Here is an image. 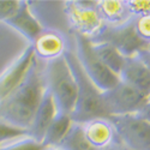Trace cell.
Instances as JSON below:
<instances>
[{
	"mask_svg": "<svg viewBox=\"0 0 150 150\" xmlns=\"http://www.w3.org/2000/svg\"><path fill=\"white\" fill-rule=\"evenodd\" d=\"M45 93L43 72L35 59L31 69L18 88L0 102V119L29 131Z\"/></svg>",
	"mask_w": 150,
	"mask_h": 150,
	"instance_id": "obj_1",
	"label": "cell"
},
{
	"mask_svg": "<svg viewBox=\"0 0 150 150\" xmlns=\"http://www.w3.org/2000/svg\"><path fill=\"white\" fill-rule=\"evenodd\" d=\"M64 57L77 83V102L71 114L72 121L84 124L96 118H109L103 101V93L86 77L74 52L66 49Z\"/></svg>",
	"mask_w": 150,
	"mask_h": 150,
	"instance_id": "obj_2",
	"label": "cell"
},
{
	"mask_svg": "<svg viewBox=\"0 0 150 150\" xmlns=\"http://www.w3.org/2000/svg\"><path fill=\"white\" fill-rule=\"evenodd\" d=\"M42 72L46 90L52 95L58 112L71 115L77 102V83L65 57L47 61Z\"/></svg>",
	"mask_w": 150,
	"mask_h": 150,
	"instance_id": "obj_3",
	"label": "cell"
},
{
	"mask_svg": "<svg viewBox=\"0 0 150 150\" xmlns=\"http://www.w3.org/2000/svg\"><path fill=\"white\" fill-rule=\"evenodd\" d=\"M74 35V41H76V51H73L77 57V60L84 73L86 74L91 83L96 86L100 91H107L120 82V78L112 72L108 67L103 65V62L100 60L93 51L91 43L88 39Z\"/></svg>",
	"mask_w": 150,
	"mask_h": 150,
	"instance_id": "obj_4",
	"label": "cell"
},
{
	"mask_svg": "<svg viewBox=\"0 0 150 150\" xmlns=\"http://www.w3.org/2000/svg\"><path fill=\"white\" fill-rule=\"evenodd\" d=\"M90 42H108L115 47L119 53L125 58L137 57L141 52L149 49L150 43L143 41L138 36L134 28V17H131L126 22L109 25L105 24L103 29L95 36Z\"/></svg>",
	"mask_w": 150,
	"mask_h": 150,
	"instance_id": "obj_5",
	"label": "cell"
},
{
	"mask_svg": "<svg viewBox=\"0 0 150 150\" xmlns=\"http://www.w3.org/2000/svg\"><path fill=\"white\" fill-rule=\"evenodd\" d=\"M96 1H65L64 12L73 34L93 40L105 27L100 17Z\"/></svg>",
	"mask_w": 150,
	"mask_h": 150,
	"instance_id": "obj_6",
	"label": "cell"
},
{
	"mask_svg": "<svg viewBox=\"0 0 150 150\" xmlns=\"http://www.w3.org/2000/svg\"><path fill=\"white\" fill-rule=\"evenodd\" d=\"M118 142L130 150H150V124L138 114L109 117Z\"/></svg>",
	"mask_w": 150,
	"mask_h": 150,
	"instance_id": "obj_7",
	"label": "cell"
},
{
	"mask_svg": "<svg viewBox=\"0 0 150 150\" xmlns=\"http://www.w3.org/2000/svg\"><path fill=\"white\" fill-rule=\"evenodd\" d=\"M103 101L108 117H115L138 114L149 97L120 81L114 88L103 93Z\"/></svg>",
	"mask_w": 150,
	"mask_h": 150,
	"instance_id": "obj_8",
	"label": "cell"
},
{
	"mask_svg": "<svg viewBox=\"0 0 150 150\" xmlns=\"http://www.w3.org/2000/svg\"><path fill=\"white\" fill-rule=\"evenodd\" d=\"M35 59L33 47L29 46L3 72H0V102L18 88L31 69Z\"/></svg>",
	"mask_w": 150,
	"mask_h": 150,
	"instance_id": "obj_9",
	"label": "cell"
},
{
	"mask_svg": "<svg viewBox=\"0 0 150 150\" xmlns=\"http://www.w3.org/2000/svg\"><path fill=\"white\" fill-rule=\"evenodd\" d=\"M30 46L33 47L35 58L45 60L46 62L64 55L67 49L65 36L52 28H43Z\"/></svg>",
	"mask_w": 150,
	"mask_h": 150,
	"instance_id": "obj_10",
	"label": "cell"
},
{
	"mask_svg": "<svg viewBox=\"0 0 150 150\" xmlns=\"http://www.w3.org/2000/svg\"><path fill=\"white\" fill-rule=\"evenodd\" d=\"M82 126L85 138L97 150H103L118 142L114 127L108 118H96L82 124Z\"/></svg>",
	"mask_w": 150,
	"mask_h": 150,
	"instance_id": "obj_11",
	"label": "cell"
},
{
	"mask_svg": "<svg viewBox=\"0 0 150 150\" xmlns=\"http://www.w3.org/2000/svg\"><path fill=\"white\" fill-rule=\"evenodd\" d=\"M119 78L122 83L127 84L149 97L150 95V71L141 61L138 57L126 58L120 71Z\"/></svg>",
	"mask_w": 150,
	"mask_h": 150,
	"instance_id": "obj_12",
	"label": "cell"
},
{
	"mask_svg": "<svg viewBox=\"0 0 150 150\" xmlns=\"http://www.w3.org/2000/svg\"><path fill=\"white\" fill-rule=\"evenodd\" d=\"M58 113L59 112L52 95L46 90L29 127V136L42 143V138L47 129L49 127V125L52 124Z\"/></svg>",
	"mask_w": 150,
	"mask_h": 150,
	"instance_id": "obj_13",
	"label": "cell"
},
{
	"mask_svg": "<svg viewBox=\"0 0 150 150\" xmlns=\"http://www.w3.org/2000/svg\"><path fill=\"white\" fill-rule=\"evenodd\" d=\"M6 23L10 24L16 30H18L24 37H27L30 41V43L43 29L39 19L33 15V12L29 7V3L27 1H22L18 12L12 18L6 21Z\"/></svg>",
	"mask_w": 150,
	"mask_h": 150,
	"instance_id": "obj_14",
	"label": "cell"
},
{
	"mask_svg": "<svg viewBox=\"0 0 150 150\" xmlns=\"http://www.w3.org/2000/svg\"><path fill=\"white\" fill-rule=\"evenodd\" d=\"M96 8L103 23L109 25H117L132 17L125 0H97Z\"/></svg>",
	"mask_w": 150,
	"mask_h": 150,
	"instance_id": "obj_15",
	"label": "cell"
},
{
	"mask_svg": "<svg viewBox=\"0 0 150 150\" xmlns=\"http://www.w3.org/2000/svg\"><path fill=\"white\" fill-rule=\"evenodd\" d=\"M90 43L96 57L103 62L106 67H108L112 72L119 77L126 58L122 57L118 49L109 45L108 42H90Z\"/></svg>",
	"mask_w": 150,
	"mask_h": 150,
	"instance_id": "obj_16",
	"label": "cell"
},
{
	"mask_svg": "<svg viewBox=\"0 0 150 150\" xmlns=\"http://www.w3.org/2000/svg\"><path fill=\"white\" fill-rule=\"evenodd\" d=\"M72 122L73 121L71 119V115L59 112L57 117L54 118V120L52 121V124L49 125V127L47 129L42 138V144L47 148L58 146L62 141V138L69 132Z\"/></svg>",
	"mask_w": 150,
	"mask_h": 150,
	"instance_id": "obj_17",
	"label": "cell"
},
{
	"mask_svg": "<svg viewBox=\"0 0 150 150\" xmlns=\"http://www.w3.org/2000/svg\"><path fill=\"white\" fill-rule=\"evenodd\" d=\"M58 146L62 150H97L85 138L83 126L79 122H72L69 132Z\"/></svg>",
	"mask_w": 150,
	"mask_h": 150,
	"instance_id": "obj_18",
	"label": "cell"
},
{
	"mask_svg": "<svg viewBox=\"0 0 150 150\" xmlns=\"http://www.w3.org/2000/svg\"><path fill=\"white\" fill-rule=\"evenodd\" d=\"M46 149L47 146H45L41 142L34 139L29 134L17 137V138L0 143V150H46Z\"/></svg>",
	"mask_w": 150,
	"mask_h": 150,
	"instance_id": "obj_19",
	"label": "cell"
},
{
	"mask_svg": "<svg viewBox=\"0 0 150 150\" xmlns=\"http://www.w3.org/2000/svg\"><path fill=\"white\" fill-rule=\"evenodd\" d=\"M25 134H29L28 130L15 126V125L0 119V143L17 138V137H21V136H25Z\"/></svg>",
	"mask_w": 150,
	"mask_h": 150,
	"instance_id": "obj_20",
	"label": "cell"
},
{
	"mask_svg": "<svg viewBox=\"0 0 150 150\" xmlns=\"http://www.w3.org/2000/svg\"><path fill=\"white\" fill-rule=\"evenodd\" d=\"M125 4L132 17L150 13V0H125Z\"/></svg>",
	"mask_w": 150,
	"mask_h": 150,
	"instance_id": "obj_21",
	"label": "cell"
},
{
	"mask_svg": "<svg viewBox=\"0 0 150 150\" xmlns=\"http://www.w3.org/2000/svg\"><path fill=\"white\" fill-rule=\"evenodd\" d=\"M134 28L141 39L150 43V13L134 17Z\"/></svg>",
	"mask_w": 150,
	"mask_h": 150,
	"instance_id": "obj_22",
	"label": "cell"
},
{
	"mask_svg": "<svg viewBox=\"0 0 150 150\" xmlns=\"http://www.w3.org/2000/svg\"><path fill=\"white\" fill-rule=\"evenodd\" d=\"M22 1H0V19H4L5 22L13 17L19 7Z\"/></svg>",
	"mask_w": 150,
	"mask_h": 150,
	"instance_id": "obj_23",
	"label": "cell"
},
{
	"mask_svg": "<svg viewBox=\"0 0 150 150\" xmlns=\"http://www.w3.org/2000/svg\"><path fill=\"white\" fill-rule=\"evenodd\" d=\"M137 57L141 59V61L143 62V64L148 67V70L150 71V48L149 49H145V51H143V52H141Z\"/></svg>",
	"mask_w": 150,
	"mask_h": 150,
	"instance_id": "obj_24",
	"label": "cell"
},
{
	"mask_svg": "<svg viewBox=\"0 0 150 150\" xmlns=\"http://www.w3.org/2000/svg\"><path fill=\"white\" fill-rule=\"evenodd\" d=\"M138 115H139L142 119H144L146 122L150 124V100L145 103V106L141 109V112L138 113Z\"/></svg>",
	"mask_w": 150,
	"mask_h": 150,
	"instance_id": "obj_25",
	"label": "cell"
},
{
	"mask_svg": "<svg viewBox=\"0 0 150 150\" xmlns=\"http://www.w3.org/2000/svg\"><path fill=\"white\" fill-rule=\"evenodd\" d=\"M103 150H130V149L126 148L125 145H122V144L119 143V142H115L114 144H112L110 146H108V148H106V149H103Z\"/></svg>",
	"mask_w": 150,
	"mask_h": 150,
	"instance_id": "obj_26",
	"label": "cell"
},
{
	"mask_svg": "<svg viewBox=\"0 0 150 150\" xmlns=\"http://www.w3.org/2000/svg\"><path fill=\"white\" fill-rule=\"evenodd\" d=\"M46 150H62V149L59 146H52V148H47Z\"/></svg>",
	"mask_w": 150,
	"mask_h": 150,
	"instance_id": "obj_27",
	"label": "cell"
},
{
	"mask_svg": "<svg viewBox=\"0 0 150 150\" xmlns=\"http://www.w3.org/2000/svg\"><path fill=\"white\" fill-rule=\"evenodd\" d=\"M149 100H150V95H149Z\"/></svg>",
	"mask_w": 150,
	"mask_h": 150,
	"instance_id": "obj_28",
	"label": "cell"
}]
</instances>
